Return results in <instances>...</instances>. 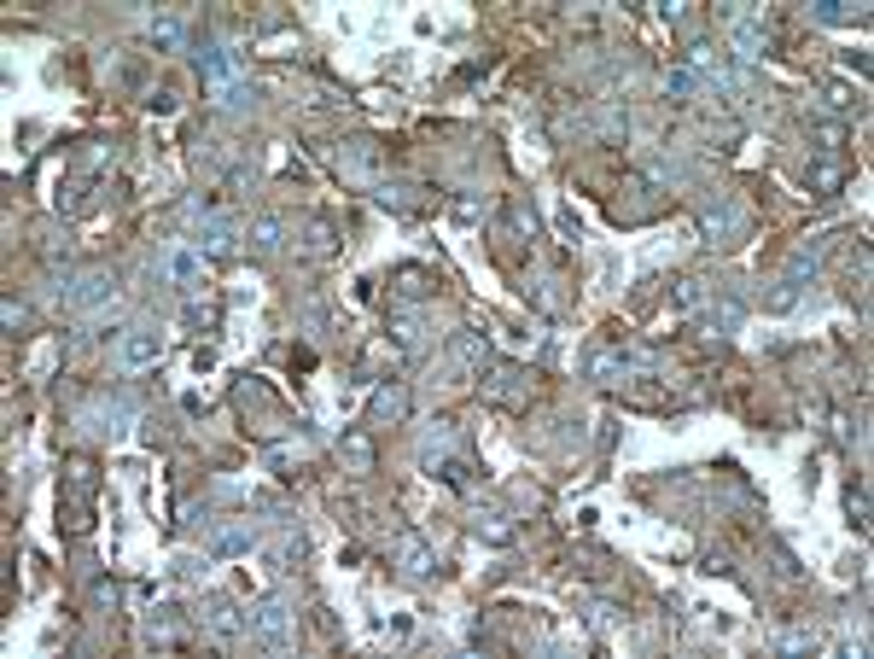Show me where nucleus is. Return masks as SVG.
I'll use <instances>...</instances> for the list:
<instances>
[{
	"label": "nucleus",
	"mask_w": 874,
	"mask_h": 659,
	"mask_svg": "<svg viewBox=\"0 0 874 659\" xmlns=\"http://www.w3.org/2000/svg\"><path fill=\"white\" fill-rule=\"evenodd\" d=\"M839 182H846V164H816L810 169V187H822V193H833Z\"/></svg>",
	"instance_id": "6ab92c4d"
},
{
	"label": "nucleus",
	"mask_w": 874,
	"mask_h": 659,
	"mask_svg": "<svg viewBox=\"0 0 874 659\" xmlns=\"http://www.w3.org/2000/svg\"><path fill=\"white\" fill-rule=\"evenodd\" d=\"M152 47H164V53H169V47H181V24H175V18H152Z\"/></svg>",
	"instance_id": "a211bd4d"
},
{
	"label": "nucleus",
	"mask_w": 874,
	"mask_h": 659,
	"mask_svg": "<svg viewBox=\"0 0 874 659\" xmlns=\"http://www.w3.org/2000/svg\"><path fill=\"white\" fill-rule=\"evenodd\" d=\"M234 239H239V222H234V216H205V222H198V245H205L210 257L234 252Z\"/></svg>",
	"instance_id": "9d476101"
},
{
	"label": "nucleus",
	"mask_w": 874,
	"mask_h": 659,
	"mask_svg": "<svg viewBox=\"0 0 874 659\" xmlns=\"http://www.w3.org/2000/svg\"><path fill=\"white\" fill-rule=\"evenodd\" d=\"M729 42H735V58L752 65V58H763V24L752 12H735L729 18Z\"/></svg>",
	"instance_id": "6e6552de"
},
{
	"label": "nucleus",
	"mask_w": 874,
	"mask_h": 659,
	"mask_svg": "<svg viewBox=\"0 0 874 659\" xmlns=\"http://www.w3.org/2000/svg\"><path fill=\"white\" fill-rule=\"evenodd\" d=\"M280 234H286V222H280V216H263V222L251 228V239H257V252H280Z\"/></svg>",
	"instance_id": "2eb2a0df"
},
{
	"label": "nucleus",
	"mask_w": 874,
	"mask_h": 659,
	"mask_svg": "<svg viewBox=\"0 0 874 659\" xmlns=\"http://www.w3.org/2000/svg\"><path fill=\"white\" fill-rule=\"evenodd\" d=\"M816 18H822V24H846V0H816Z\"/></svg>",
	"instance_id": "393cba45"
},
{
	"label": "nucleus",
	"mask_w": 874,
	"mask_h": 659,
	"mask_svg": "<svg viewBox=\"0 0 874 659\" xmlns=\"http://www.w3.org/2000/svg\"><path fill=\"white\" fill-rule=\"evenodd\" d=\"M694 88H700V76L688 71V65H677V71L665 76V94H677V99H688V94H694Z\"/></svg>",
	"instance_id": "f3484780"
},
{
	"label": "nucleus",
	"mask_w": 874,
	"mask_h": 659,
	"mask_svg": "<svg viewBox=\"0 0 874 659\" xmlns=\"http://www.w3.org/2000/svg\"><path fill=\"white\" fill-rule=\"evenodd\" d=\"M112 292H117V275H112V268H82V275L65 286V309H70V315H88V309H99Z\"/></svg>",
	"instance_id": "f03ea898"
},
{
	"label": "nucleus",
	"mask_w": 874,
	"mask_h": 659,
	"mask_svg": "<svg viewBox=\"0 0 874 659\" xmlns=\"http://www.w3.org/2000/svg\"><path fill=\"white\" fill-rule=\"evenodd\" d=\"M338 449H344V461L356 467V473H374V444H367V438H361V432H350V438H344V444H338Z\"/></svg>",
	"instance_id": "ddd939ff"
},
{
	"label": "nucleus",
	"mask_w": 874,
	"mask_h": 659,
	"mask_svg": "<svg viewBox=\"0 0 874 659\" xmlns=\"http://www.w3.org/2000/svg\"><path fill=\"white\" fill-rule=\"evenodd\" d=\"M595 379H607V385L612 379H630V356L624 351H600L595 356Z\"/></svg>",
	"instance_id": "4468645a"
},
{
	"label": "nucleus",
	"mask_w": 874,
	"mask_h": 659,
	"mask_svg": "<svg viewBox=\"0 0 874 659\" xmlns=\"http://www.w3.org/2000/svg\"><path fill=\"white\" fill-rule=\"evenodd\" d=\"M304 554H309V537H304V531H286V537L275 543V561H280V572H291V566L304 561Z\"/></svg>",
	"instance_id": "f8f14e48"
},
{
	"label": "nucleus",
	"mask_w": 874,
	"mask_h": 659,
	"mask_svg": "<svg viewBox=\"0 0 874 659\" xmlns=\"http://www.w3.org/2000/svg\"><path fill=\"white\" fill-rule=\"evenodd\" d=\"M146 642H158V647H169V642H175V624H169V618H164V613H158V618H146Z\"/></svg>",
	"instance_id": "5701e85b"
},
{
	"label": "nucleus",
	"mask_w": 874,
	"mask_h": 659,
	"mask_svg": "<svg viewBox=\"0 0 874 659\" xmlns=\"http://www.w3.org/2000/svg\"><path fill=\"white\" fill-rule=\"evenodd\" d=\"M210 548H216V554H251V537L245 531H222Z\"/></svg>",
	"instance_id": "4be33fe9"
},
{
	"label": "nucleus",
	"mask_w": 874,
	"mask_h": 659,
	"mask_svg": "<svg viewBox=\"0 0 874 659\" xmlns=\"http://www.w3.org/2000/svg\"><path fill=\"white\" fill-rule=\"evenodd\" d=\"M210 636H222V642H239V636H251V613H239L234 601H210Z\"/></svg>",
	"instance_id": "1a4fd4ad"
},
{
	"label": "nucleus",
	"mask_w": 874,
	"mask_h": 659,
	"mask_svg": "<svg viewBox=\"0 0 874 659\" xmlns=\"http://www.w3.org/2000/svg\"><path fill=\"white\" fill-rule=\"evenodd\" d=\"M397 566H403V578H426L431 566H437V561H431V543L420 531H403V537H397Z\"/></svg>",
	"instance_id": "0eeeda50"
},
{
	"label": "nucleus",
	"mask_w": 874,
	"mask_h": 659,
	"mask_svg": "<svg viewBox=\"0 0 874 659\" xmlns=\"http://www.w3.org/2000/svg\"><path fill=\"white\" fill-rule=\"evenodd\" d=\"M700 228H706L711 239H717V234H735V211H729V205H711V211H706V222H700Z\"/></svg>",
	"instance_id": "dca6fc26"
},
{
	"label": "nucleus",
	"mask_w": 874,
	"mask_h": 659,
	"mask_svg": "<svg viewBox=\"0 0 874 659\" xmlns=\"http://www.w3.org/2000/svg\"><path fill=\"white\" fill-rule=\"evenodd\" d=\"M367 415H374V426L403 421V415H408V392H403V385H379V392H374V408H367Z\"/></svg>",
	"instance_id": "9b49d317"
},
{
	"label": "nucleus",
	"mask_w": 874,
	"mask_h": 659,
	"mask_svg": "<svg viewBox=\"0 0 874 659\" xmlns=\"http://www.w3.org/2000/svg\"><path fill=\"white\" fill-rule=\"evenodd\" d=\"M158 356H164V338H158V327H128V333L117 338V368H123V374L152 368Z\"/></svg>",
	"instance_id": "7ed1b4c3"
},
{
	"label": "nucleus",
	"mask_w": 874,
	"mask_h": 659,
	"mask_svg": "<svg viewBox=\"0 0 874 659\" xmlns=\"http://www.w3.org/2000/svg\"><path fill=\"white\" fill-rule=\"evenodd\" d=\"M251 636L263 647H291L298 642V613L286 601H257L251 607Z\"/></svg>",
	"instance_id": "f257e3e1"
},
{
	"label": "nucleus",
	"mask_w": 874,
	"mask_h": 659,
	"mask_svg": "<svg viewBox=\"0 0 874 659\" xmlns=\"http://www.w3.org/2000/svg\"><path fill=\"white\" fill-rule=\"evenodd\" d=\"M158 268H164L181 292H198V281H205V257H198L193 245H181V239H169L164 252H158Z\"/></svg>",
	"instance_id": "20e7f679"
},
{
	"label": "nucleus",
	"mask_w": 874,
	"mask_h": 659,
	"mask_svg": "<svg viewBox=\"0 0 874 659\" xmlns=\"http://www.w3.org/2000/svg\"><path fill=\"white\" fill-rule=\"evenodd\" d=\"M670 304H677V309H700V304H706V292H700V281H677Z\"/></svg>",
	"instance_id": "412c9836"
},
{
	"label": "nucleus",
	"mask_w": 874,
	"mask_h": 659,
	"mask_svg": "<svg viewBox=\"0 0 874 659\" xmlns=\"http://www.w3.org/2000/svg\"><path fill=\"white\" fill-rule=\"evenodd\" d=\"M717 327H723V333H735V327H740V304H723L717 309Z\"/></svg>",
	"instance_id": "a878e982"
},
{
	"label": "nucleus",
	"mask_w": 874,
	"mask_h": 659,
	"mask_svg": "<svg viewBox=\"0 0 874 659\" xmlns=\"http://www.w3.org/2000/svg\"><path fill=\"white\" fill-rule=\"evenodd\" d=\"M449 356L460 362V374H472V379H484V362H490V345H484V333H455L449 338Z\"/></svg>",
	"instance_id": "423d86ee"
},
{
	"label": "nucleus",
	"mask_w": 874,
	"mask_h": 659,
	"mask_svg": "<svg viewBox=\"0 0 874 659\" xmlns=\"http://www.w3.org/2000/svg\"><path fill=\"white\" fill-rule=\"evenodd\" d=\"M776 647L781 654H805V647H816V636L810 631H787V636H776Z\"/></svg>",
	"instance_id": "b1692460"
},
{
	"label": "nucleus",
	"mask_w": 874,
	"mask_h": 659,
	"mask_svg": "<svg viewBox=\"0 0 874 659\" xmlns=\"http://www.w3.org/2000/svg\"><path fill=\"white\" fill-rule=\"evenodd\" d=\"M94 485H99L94 467H88V461H70V502H65V519L76 525V531L94 519Z\"/></svg>",
	"instance_id": "39448f33"
},
{
	"label": "nucleus",
	"mask_w": 874,
	"mask_h": 659,
	"mask_svg": "<svg viewBox=\"0 0 874 659\" xmlns=\"http://www.w3.org/2000/svg\"><path fill=\"white\" fill-rule=\"evenodd\" d=\"M391 338H397L403 351H420V322H408V315H397V322H391Z\"/></svg>",
	"instance_id": "aec40b11"
}]
</instances>
